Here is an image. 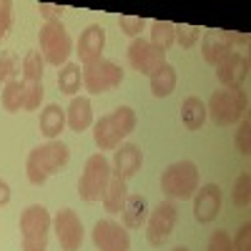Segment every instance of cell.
<instances>
[{
    "instance_id": "f35d334b",
    "label": "cell",
    "mask_w": 251,
    "mask_h": 251,
    "mask_svg": "<svg viewBox=\"0 0 251 251\" xmlns=\"http://www.w3.org/2000/svg\"><path fill=\"white\" fill-rule=\"evenodd\" d=\"M5 35H8V33H5V30H3V28H0V40H3V38H5Z\"/></svg>"
},
{
    "instance_id": "d4e9b609",
    "label": "cell",
    "mask_w": 251,
    "mask_h": 251,
    "mask_svg": "<svg viewBox=\"0 0 251 251\" xmlns=\"http://www.w3.org/2000/svg\"><path fill=\"white\" fill-rule=\"evenodd\" d=\"M80 83H83L80 66H75V63H66V66H60V71H58V88H60V93L75 98V93L80 91Z\"/></svg>"
},
{
    "instance_id": "8d00e7d4",
    "label": "cell",
    "mask_w": 251,
    "mask_h": 251,
    "mask_svg": "<svg viewBox=\"0 0 251 251\" xmlns=\"http://www.w3.org/2000/svg\"><path fill=\"white\" fill-rule=\"evenodd\" d=\"M38 10H40V15L46 18V23L48 20H60V15H63V8L60 5H50V3H40Z\"/></svg>"
},
{
    "instance_id": "9a60e30c",
    "label": "cell",
    "mask_w": 251,
    "mask_h": 251,
    "mask_svg": "<svg viewBox=\"0 0 251 251\" xmlns=\"http://www.w3.org/2000/svg\"><path fill=\"white\" fill-rule=\"evenodd\" d=\"M221 188L216 183H206L194 194V219L199 224H211L221 211Z\"/></svg>"
},
{
    "instance_id": "52a82bcc",
    "label": "cell",
    "mask_w": 251,
    "mask_h": 251,
    "mask_svg": "<svg viewBox=\"0 0 251 251\" xmlns=\"http://www.w3.org/2000/svg\"><path fill=\"white\" fill-rule=\"evenodd\" d=\"M113 174H111V161L103 156V153H93L86 166H83V174H80V181H78V196L83 201H100L106 188L111 183Z\"/></svg>"
},
{
    "instance_id": "f546056e",
    "label": "cell",
    "mask_w": 251,
    "mask_h": 251,
    "mask_svg": "<svg viewBox=\"0 0 251 251\" xmlns=\"http://www.w3.org/2000/svg\"><path fill=\"white\" fill-rule=\"evenodd\" d=\"M118 25H121V33L131 35V38H141V33L146 30V18L141 15H121L118 18Z\"/></svg>"
},
{
    "instance_id": "f1b7e54d",
    "label": "cell",
    "mask_w": 251,
    "mask_h": 251,
    "mask_svg": "<svg viewBox=\"0 0 251 251\" xmlns=\"http://www.w3.org/2000/svg\"><path fill=\"white\" fill-rule=\"evenodd\" d=\"M20 71V60L13 50H3L0 53V86H5V83L13 78V73Z\"/></svg>"
},
{
    "instance_id": "9c48e42d",
    "label": "cell",
    "mask_w": 251,
    "mask_h": 251,
    "mask_svg": "<svg viewBox=\"0 0 251 251\" xmlns=\"http://www.w3.org/2000/svg\"><path fill=\"white\" fill-rule=\"evenodd\" d=\"M178 221V208L174 201H163L158 203L153 211L149 214V221H146V239H149L151 246H161L171 239L174 228Z\"/></svg>"
},
{
    "instance_id": "277c9868",
    "label": "cell",
    "mask_w": 251,
    "mask_h": 251,
    "mask_svg": "<svg viewBox=\"0 0 251 251\" xmlns=\"http://www.w3.org/2000/svg\"><path fill=\"white\" fill-rule=\"evenodd\" d=\"M53 228V216L46 206L33 203L20 214V244L23 251H46L48 249V234Z\"/></svg>"
},
{
    "instance_id": "4316f807",
    "label": "cell",
    "mask_w": 251,
    "mask_h": 251,
    "mask_svg": "<svg viewBox=\"0 0 251 251\" xmlns=\"http://www.w3.org/2000/svg\"><path fill=\"white\" fill-rule=\"evenodd\" d=\"M23 98H25V88H23V83H20L18 78H10L5 83V88H3V108L8 113H18L20 108H23Z\"/></svg>"
},
{
    "instance_id": "4dcf8cb0",
    "label": "cell",
    "mask_w": 251,
    "mask_h": 251,
    "mask_svg": "<svg viewBox=\"0 0 251 251\" xmlns=\"http://www.w3.org/2000/svg\"><path fill=\"white\" fill-rule=\"evenodd\" d=\"M25 88V98H23V111H35L40 108V103H43V83H23Z\"/></svg>"
},
{
    "instance_id": "ab89813d",
    "label": "cell",
    "mask_w": 251,
    "mask_h": 251,
    "mask_svg": "<svg viewBox=\"0 0 251 251\" xmlns=\"http://www.w3.org/2000/svg\"><path fill=\"white\" fill-rule=\"evenodd\" d=\"M174 251H188V249H186V246H176Z\"/></svg>"
},
{
    "instance_id": "30bf717a",
    "label": "cell",
    "mask_w": 251,
    "mask_h": 251,
    "mask_svg": "<svg viewBox=\"0 0 251 251\" xmlns=\"http://www.w3.org/2000/svg\"><path fill=\"white\" fill-rule=\"evenodd\" d=\"M53 231L58 236V244L63 251H80V244H83V221L80 216L73 211V208H60L53 216Z\"/></svg>"
},
{
    "instance_id": "5bb4252c",
    "label": "cell",
    "mask_w": 251,
    "mask_h": 251,
    "mask_svg": "<svg viewBox=\"0 0 251 251\" xmlns=\"http://www.w3.org/2000/svg\"><path fill=\"white\" fill-rule=\"evenodd\" d=\"M249 66H251L249 55H241L234 50L216 66V78L224 88H244V83L249 80Z\"/></svg>"
},
{
    "instance_id": "8992f818",
    "label": "cell",
    "mask_w": 251,
    "mask_h": 251,
    "mask_svg": "<svg viewBox=\"0 0 251 251\" xmlns=\"http://www.w3.org/2000/svg\"><path fill=\"white\" fill-rule=\"evenodd\" d=\"M38 46H40V55L46 63L60 68L68 63V55L73 50V40L66 30V25L60 20H48L43 23V28L38 30Z\"/></svg>"
},
{
    "instance_id": "7a4b0ae2",
    "label": "cell",
    "mask_w": 251,
    "mask_h": 251,
    "mask_svg": "<svg viewBox=\"0 0 251 251\" xmlns=\"http://www.w3.org/2000/svg\"><path fill=\"white\" fill-rule=\"evenodd\" d=\"M71 158V149L63 141H48L28 153L25 176L33 186H43L53 174H58Z\"/></svg>"
},
{
    "instance_id": "d590c367",
    "label": "cell",
    "mask_w": 251,
    "mask_h": 251,
    "mask_svg": "<svg viewBox=\"0 0 251 251\" xmlns=\"http://www.w3.org/2000/svg\"><path fill=\"white\" fill-rule=\"evenodd\" d=\"M10 25H13V3H8V0H0V28L8 33Z\"/></svg>"
},
{
    "instance_id": "1f68e13d",
    "label": "cell",
    "mask_w": 251,
    "mask_h": 251,
    "mask_svg": "<svg viewBox=\"0 0 251 251\" xmlns=\"http://www.w3.org/2000/svg\"><path fill=\"white\" fill-rule=\"evenodd\" d=\"M176 43L181 46V48H191V46H196V40L201 38V28L199 25H186V23H181V25H176Z\"/></svg>"
},
{
    "instance_id": "e0dca14e",
    "label": "cell",
    "mask_w": 251,
    "mask_h": 251,
    "mask_svg": "<svg viewBox=\"0 0 251 251\" xmlns=\"http://www.w3.org/2000/svg\"><path fill=\"white\" fill-rule=\"evenodd\" d=\"M201 53H203V60L211 63V66H219L224 58H228L234 53V43L228 38V30H206L203 38H201Z\"/></svg>"
},
{
    "instance_id": "3957f363",
    "label": "cell",
    "mask_w": 251,
    "mask_h": 251,
    "mask_svg": "<svg viewBox=\"0 0 251 251\" xmlns=\"http://www.w3.org/2000/svg\"><path fill=\"white\" fill-rule=\"evenodd\" d=\"M249 111V98L241 88H219L206 103V113L216 126H234Z\"/></svg>"
},
{
    "instance_id": "ffe728a7",
    "label": "cell",
    "mask_w": 251,
    "mask_h": 251,
    "mask_svg": "<svg viewBox=\"0 0 251 251\" xmlns=\"http://www.w3.org/2000/svg\"><path fill=\"white\" fill-rule=\"evenodd\" d=\"M38 128L48 141H58V136L66 128V108H60L58 103H48V106L40 111Z\"/></svg>"
},
{
    "instance_id": "603a6c76",
    "label": "cell",
    "mask_w": 251,
    "mask_h": 251,
    "mask_svg": "<svg viewBox=\"0 0 251 251\" xmlns=\"http://www.w3.org/2000/svg\"><path fill=\"white\" fill-rule=\"evenodd\" d=\"M126 199H128V188H126V181L121 178H111L108 188H106V194H103V208H106L108 214H121L123 211V206H126Z\"/></svg>"
},
{
    "instance_id": "7402d4cb",
    "label": "cell",
    "mask_w": 251,
    "mask_h": 251,
    "mask_svg": "<svg viewBox=\"0 0 251 251\" xmlns=\"http://www.w3.org/2000/svg\"><path fill=\"white\" fill-rule=\"evenodd\" d=\"M208 113H206V103L196 96H188L183 100V106H181V121L188 131H199L201 126L206 123Z\"/></svg>"
},
{
    "instance_id": "5b68a950",
    "label": "cell",
    "mask_w": 251,
    "mask_h": 251,
    "mask_svg": "<svg viewBox=\"0 0 251 251\" xmlns=\"http://www.w3.org/2000/svg\"><path fill=\"white\" fill-rule=\"evenodd\" d=\"M161 191L169 199H194L199 191V166L194 161H176L161 174Z\"/></svg>"
},
{
    "instance_id": "83f0119b",
    "label": "cell",
    "mask_w": 251,
    "mask_h": 251,
    "mask_svg": "<svg viewBox=\"0 0 251 251\" xmlns=\"http://www.w3.org/2000/svg\"><path fill=\"white\" fill-rule=\"evenodd\" d=\"M234 203L239 208H249L251 203V174L249 171H244L234 183Z\"/></svg>"
},
{
    "instance_id": "ac0fdd59",
    "label": "cell",
    "mask_w": 251,
    "mask_h": 251,
    "mask_svg": "<svg viewBox=\"0 0 251 251\" xmlns=\"http://www.w3.org/2000/svg\"><path fill=\"white\" fill-rule=\"evenodd\" d=\"M66 126L73 133H83L93 126V106L91 98L86 96H75L71 100V106L66 108Z\"/></svg>"
},
{
    "instance_id": "836d02e7",
    "label": "cell",
    "mask_w": 251,
    "mask_h": 251,
    "mask_svg": "<svg viewBox=\"0 0 251 251\" xmlns=\"http://www.w3.org/2000/svg\"><path fill=\"white\" fill-rule=\"evenodd\" d=\"M208 251H234V244H231V234L219 228V231L211 234L208 239Z\"/></svg>"
},
{
    "instance_id": "d6a6232c",
    "label": "cell",
    "mask_w": 251,
    "mask_h": 251,
    "mask_svg": "<svg viewBox=\"0 0 251 251\" xmlns=\"http://www.w3.org/2000/svg\"><path fill=\"white\" fill-rule=\"evenodd\" d=\"M236 151L241 153V156H249L251 153V121H249V116H244L241 118V126H239V131H236Z\"/></svg>"
},
{
    "instance_id": "7c38bea8",
    "label": "cell",
    "mask_w": 251,
    "mask_h": 251,
    "mask_svg": "<svg viewBox=\"0 0 251 251\" xmlns=\"http://www.w3.org/2000/svg\"><path fill=\"white\" fill-rule=\"evenodd\" d=\"M93 244L98 251H131L128 231L113 219H100L93 226Z\"/></svg>"
},
{
    "instance_id": "4fadbf2b",
    "label": "cell",
    "mask_w": 251,
    "mask_h": 251,
    "mask_svg": "<svg viewBox=\"0 0 251 251\" xmlns=\"http://www.w3.org/2000/svg\"><path fill=\"white\" fill-rule=\"evenodd\" d=\"M143 166V151L136 143H121L113 151V161H111V174L121 181H131Z\"/></svg>"
},
{
    "instance_id": "484cf974",
    "label": "cell",
    "mask_w": 251,
    "mask_h": 251,
    "mask_svg": "<svg viewBox=\"0 0 251 251\" xmlns=\"http://www.w3.org/2000/svg\"><path fill=\"white\" fill-rule=\"evenodd\" d=\"M176 25L171 20H153L151 23V46H156L158 50H169L176 43Z\"/></svg>"
},
{
    "instance_id": "6da1fadb",
    "label": "cell",
    "mask_w": 251,
    "mask_h": 251,
    "mask_svg": "<svg viewBox=\"0 0 251 251\" xmlns=\"http://www.w3.org/2000/svg\"><path fill=\"white\" fill-rule=\"evenodd\" d=\"M136 123L138 116L131 106H118L113 113L100 116L93 123V143L98 146V151H116L123 138L136 131Z\"/></svg>"
},
{
    "instance_id": "cb8c5ba5",
    "label": "cell",
    "mask_w": 251,
    "mask_h": 251,
    "mask_svg": "<svg viewBox=\"0 0 251 251\" xmlns=\"http://www.w3.org/2000/svg\"><path fill=\"white\" fill-rule=\"evenodd\" d=\"M43 68H46V60L40 55V50H28L23 63H20V83H43Z\"/></svg>"
},
{
    "instance_id": "74e56055",
    "label": "cell",
    "mask_w": 251,
    "mask_h": 251,
    "mask_svg": "<svg viewBox=\"0 0 251 251\" xmlns=\"http://www.w3.org/2000/svg\"><path fill=\"white\" fill-rule=\"evenodd\" d=\"M8 203H10V186H8V181L0 178V208Z\"/></svg>"
},
{
    "instance_id": "ba28073f",
    "label": "cell",
    "mask_w": 251,
    "mask_h": 251,
    "mask_svg": "<svg viewBox=\"0 0 251 251\" xmlns=\"http://www.w3.org/2000/svg\"><path fill=\"white\" fill-rule=\"evenodd\" d=\"M80 73H83V88H86L88 93H93V96L113 91L123 83V68L118 66V63L108 60V58L88 63V66H83Z\"/></svg>"
},
{
    "instance_id": "44dd1931",
    "label": "cell",
    "mask_w": 251,
    "mask_h": 251,
    "mask_svg": "<svg viewBox=\"0 0 251 251\" xmlns=\"http://www.w3.org/2000/svg\"><path fill=\"white\" fill-rule=\"evenodd\" d=\"M149 80H151V93L156 98H169L176 91V80H178L176 78V68L171 66V63H163L156 73L149 75Z\"/></svg>"
},
{
    "instance_id": "2e32d148",
    "label": "cell",
    "mask_w": 251,
    "mask_h": 251,
    "mask_svg": "<svg viewBox=\"0 0 251 251\" xmlns=\"http://www.w3.org/2000/svg\"><path fill=\"white\" fill-rule=\"evenodd\" d=\"M103 48H106V30H103V25H98V23H91L80 33L78 43H75V53H78L83 66H88V63H93V60H100Z\"/></svg>"
},
{
    "instance_id": "e575fe53",
    "label": "cell",
    "mask_w": 251,
    "mask_h": 251,
    "mask_svg": "<svg viewBox=\"0 0 251 251\" xmlns=\"http://www.w3.org/2000/svg\"><path fill=\"white\" fill-rule=\"evenodd\" d=\"M231 244H234V251H251V224L246 221L236 236H231Z\"/></svg>"
},
{
    "instance_id": "8fae6325",
    "label": "cell",
    "mask_w": 251,
    "mask_h": 251,
    "mask_svg": "<svg viewBox=\"0 0 251 251\" xmlns=\"http://www.w3.org/2000/svg\"><path fill=\"white\" fill-rule=\"evenodd\" d=\"M128 63L131 68L141 75H151L156 73L163 63H166V53L158 50L156 46H151V40L146 38H133L128 46Z\"/></svg>"
},
{
    "instance_id": "d6986e66",
    "label": "cell",
    "mask_w": 251,
    "mask_h": 251,
    "mask_svg": "<svg viewBox=\"0 0 251 251\" xmlns=\"http://www.w3.org/2000/svg\"><path fill=\"white\" fill-rule=\"evenodd\" d=\"M149 201H146V196L141 194H128V199H126V206L121 211V219H123V228H141L146 226V221H149Z\"/></svg>"
}]
</instances>
